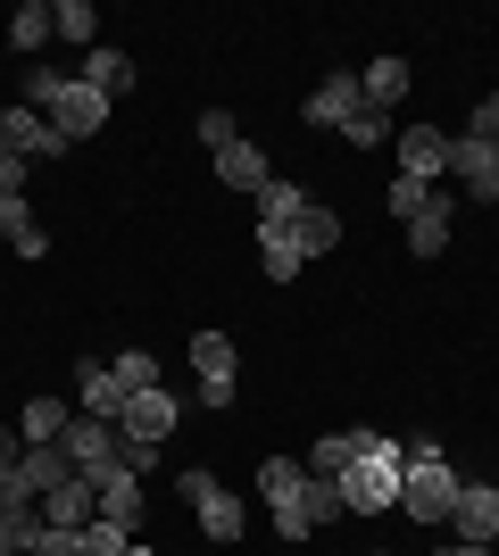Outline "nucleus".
Instances as JSON below:
<instances>
[{
    "mask_svg": "<svg viewBox=\"0 0 499 556\" xmlns=\"http://www.w3.org/2000/svg\"><path fill=\"white\" fill-rule=\"evenodd\" d=\"M25 109H42L50 125H59V141H92L100 125H109V100H100L84 75H50V67L25 75Z\"/></svg>",
    "mask_w": 499,
    "mask_h": 556,
    "instance_id": "obj_1",
    "label": "nucleus"
},
{
    "mask_svg": "<svg viewBox=\"0 0 499 556\" xmlns=\"http://www.w3.org/2000/svg\"><path fill=\"white\" fill-rule=\"evenodd\" d=\"M450 507H458V473H450V457H441V441H408L400 448V515L450 523Z\"/></svg>",
    "mask_w": 499,
    "mask_h": 556,
    "instance_id": "obj_2",
    "label": "nucleus"
},
{
    "mask_svg": "<svg viewBox=\"0 0 499 556\" xmlns=\"http://www.w3.org/2000/svg\"><path fill=\"white\" fill-rule=\"evenodd\" d=\"M333 482H341V507H350V515L400 507V441H391V432H366V448H358Z\"/></svg>",
    "mask_w": 499,
    "mask_h": 556,
    "instance_id": "obj_3",
    "label": "nucleus"
},
{
    "mask_svg": "<svg viewBox=\"0 0 499 556\" xmlns=\"http://www.w3.org/2000/svg\"><path fill=\"white\" fill-rule=\"evenodd\" d=\"M309 490H316V473H309L300 457H266V465H259V498H266V515H275V532H284L291 548H309V540H316Z\"/></svg>",
    "mask_w": 499,
    "mask_h": 556,
    "instance_id": "obj_4",
    "label": "nucleus"
},
{
    "mask_svg": "<svg viewBox=\"0 0 499 556\" xmlns=\"http://www.w3.org/2000/svg\"><path fill=\"white\" fill-rule=\"evenodd\" d=\"M175 490L191 498V515H200V532H209L216 548H234V540H241V523H250V515H241V498L216 482L209 465H184V482H175Z\"/></svg>",
    "mask_w": 499,
    "mask_h": 556,
    "instance_id": "obj_5",
    "label": "nucleus"
},
{
    "mask_svg": "<svg viewBox=\"0 0 499 556\" xmlns=\"http://www.w3.org/2000/svg\"><path fill=\"white\" fill-rule=\"evenodd\" d=\"M234 341H225V332H191V374H200V407H216V416H225V407H234Z\"/></svg>",
    "mask_w": 499,
    "mask_h": 556,
    "instance_id": "obj_6",
    "label": "nucleus"
},
{
    "mask_svg": "<svg viewBox=\"0 0 499 556\" xmlns=\"http://www.w3.org/2000/svg\"><path fill=\"white\" fill-rule=\"evenodd\" d=\"M0 150L34 166V159H59L67 141H59V125H50L42 109H25V100H9V109H0Z\"/></svg>",
    "mask_w": 499,
    "mask_h": 556,
    "instance_id": "obj_7",
    "label": "nucleus"
},
{
    "mask_svg": "<svg viewBox=\"0 0 499 556\" xmlns=\"http://www.w3.org/2000/svg\"><path fill=\"white\" fill-rule=\"evenodd\" d=\"M450 175H458V191H466V200H499V141L466 125V134L450 141Z\"/></svg>",
    "mask_w": 499,
    "mask_h": 556,
    "instance_id": "obj_8",
    "label": "nucleus"
},
{
    "mask_svg": "<svg viewBox=\"0 0 499 556\" xmlns=\"http://www.w3.org/2000/svg\"><path fill=\"white\" fill-rule=\"evenodd\" d=\"M175 424H184V407H175V391H166V382H159V391H134V399L117 407V432H125V441H150V448H159Z\"/></svg>",
    "mask_w": 499,
    "mask_h": 556,
    "instance_id": "obj_9",
    "label": "nucleus"
},
{
    "mask_svg": "<svg viewBox=\"0 0 499 556\" xmlns=\"http://www.w3.org/2000/svg\"><path fill=\"white\" fill-rule=\"evenodd\" d=\"M458 540H475V548H491L499 540V482H458V507H450Z\"/></svg>",
    "mask_w": 499,
    "mask_h": 556,
    "instance_id": "obj_10",
    "label": "nucleus"
},
{
    "mask_svg": "<svg viewBox=\"0 0 499 556\" xmlns=\"http://www.w3.org/2000/svg\"><path fill=\"white\" fill-rule=\"evenodd\" d=\"M84 482H92V498H100V515H109V523H125V532L142 523V473H125V465H100V473H84Z\"/></svg>",
    "mask_w": 499,
    "mask_h": 556,
    "instance_id": "obj_11",
    "label": "nucleus"
},
{
    "mask_svg": "<svg viewBox=\"0 0 499 556\" xmlns=\"http://www.w3.org/2000/svg\"><path fill=\"white\" fill-rule=\"evenodd\" d=\"M400 175L441 184V175H450V134H441V125H408L400 134Z\"/></svg>",
    "mask_w": 499,
    "mask_h": 556,
    "instance_id": "obj_12",
    "label": "nucleus"
},
{
    "mask_svg": "<svg viewBox=\"0 0 499 556\" xmlns=\"http://www.w3.org/2000/svg\"><path fill=\"white\" fill-rule=\"evenodd\" d=\"M259 241H291V250H300V266H309V257H325L333 241H341V216H333V208H316V200H309V208L291 216L284 232H259Z\"/></svg>",
    "mask_w": 499,
    "mask_h": 556,
    "instance_id": "obj_13",
    "label": "nucleus"
},
{
    "mask_svg": "<svg viewBox=\"0 0 499 556\" xmlns=\"http://www.w3.org/2000/svg\"><path fill=\"white\" fill-rule=\"evenodd\" d=\"M34 507H42V523H59V532H84V523H92V515H100V498H92V482H84V473H75V482L42 490V498H34Z\"/></svg>",
    "mask_w": 499,
    "mask_h": 556,
    "instance_id": "obj_14",
    "label": "nucleus"
},
{
    "mask_svg": "<svg viewBox=\"0 0 499 556\" xmlns=\"http://www.w3.org/2000/svg\"><path fill=\"white\" fill-rule=\"evenodd\" d=\"M216 175H225L234 191H250V200H259V191L275 184V166H266V150H259V141H225V150H216Z\"/></svg>",
    "mask_w": 499,
    "mask_h": 556,
    "instance_id": "obj_15",
    "label": "nucleus"
},
{
    "mask_svg": "<svg viewBox=\"0 0 499 556\" xmlns=\"http://www.w3.org/2000/svg\"><path fill=\"white\" fill-rule=\"evenodd\" d=\"M366 109V92H358V75H325L309 92V125H350V116Z\"/></svg>",
    "mask_w": 499,
    "mask_h": 556,
    "instance_id": "obj_16",
    "label": "nucleus"
},
{
    "mask_svg": "<svg viewBox=\"0 0 499 556\" xmlns=\"http://www.w3.org/2000/svg\"><path fill=\"white\" fill-rule=\"evenodd\" d=\"M358 92H366V109H383V116H391V109L408 100V59H400V50H383L375 67L358 75Z\"/></svg>",
    "mask_w": 499,
    "mask_h": 556,
    "instance_id": "obj_17",
    "label": "nucleus"
},
{
    "mask_svg": "<svg viewBox=\"0 0 499 556\" xmlns=\"http://www.w3.org/2000/svg\"><path fill=\"white\" fill-rule=\"evenodd\" d=\"M17 482L34 490V498H42V490L75 482V457H67V448H59V441H50V448H25V457H17Z\"/></svg>",
    "mask_w": 499,
    "mask_h": 556,
    "instance_id": "obj_18",
    "label": "nucleus"
},
{
    "mask_svg": "<svg viewBox=\"0 0 499 556\" xmlns=\"http://www.w3.org/2000/svg\"><path fill=\"white\" fill-rule=\"evenodd\" d=\"M84 84H92L100 100H117V92H134V59H125V50H84Z\"/></svg>",
    "mask_w": 499,
    "mask_h": 556,
    "instance_id": "obj_19",
    "label": "nucleus"
},
{
    "mask_svg": "<svg viewBox=\"0 0 499 556\" xmlns=\"http://www.w3.org/2000/svg\"><path fill=\"white\" fill-rule=\"evenodd\" d=\"M450 225H458L450 191H433V208L416 216V225H408V250H416V257H441V250H450Z\"/></svg>",
    "mask_w": 499,
    "mask_h": 556,
    "instance_id": "obj_20",
    "label": "nucleus"
},
{
    "mask_svg": "<svg viewBox=\"0 0 499 556\" xmlns=\"http://www.w3.org/2000/svg\"><path fill=\"white\" fill-rule=\"evenodd\" d=\"M75 399H84V416H100V424H117V407H125V391H117V374H109V366L75 374Z\"/></svg>",
    "mask_w": 499,
    "mask_h": 556,
    "instance_id": "obj_21",
    "label": "nucleus"
},
{
    "mask_svg": "<svg viewBox=\"0 0 499 556\" xmlns=\"http://www.w3.org/2000/svg\"><path fill=\"white\" fill-rule=\"evenodd\" d=\"M67 407H59V399H25V416H17V441L25 448H50V441H59V432H67Z\"/></svg>",
    "mask_w": 499,
    "mask_h": 556,
    "instance_id": "obj_22",
    "label": "nucleus"
},
{
    "mask_svg": "<svg viewBox=\"0 0 499 556\" xmlns=\"http://www.w3.org/2000/svg\"><path fill=\"white\" fill-rule=\"evenodd\" d=\"M300 208H309V191L275 175V184L259 191V232H284V225H291V216H300Z\"/></svg>",
    "mask_w": 499,
    "mask_h": 556,
    "instance_id": "obj_23",
    "label": "nucleus"
},
{
    "mask_svg": "<svg viewBox=\"0 0 499 556\" xmlns=\"http://www.w3.org/2000/svg\"><path fill=\"white\" fill-rule=\"evenodd\" d=\"M50 25H59V42L100 50V17H92V0H59V9H50Z\"/></svg>",
    "mask_w": 499,
    "mask_h": 556,
    "instance_id": "obj_24",
    "label": "nucleus"
},
{
    "mask_svg": "<svg viewBox=\"0 0 499 556\" xmlns=\"http://www.w3.org/2000/svg\"><path fill=\"white\" fill-rule=\"evenodd\" d=\"M433 191H441V184H416V175H391V184H383V208L400 216V225H416V216L433 208Z\"/></svg>",
    "mask_w": 499,
    "mask_h": 556,
    "instance_id": "obj_25",
    "label": "nucleus"
},
{
    "mask_svg": "<svg viewBox=\"0 0 499 556\" xmlns=\"http://www.w3.org/2000/svg\"><path fill=\"white\" fill-rule=\"evenodd\" d=\"M358 448H366V432H325V441H316V457H300V465H309V473H325V482H333V473H341V465H350Z\"/></svg>",
    "mask_w": 499,
    "mask_h": 556,
    "instance_id": "obj_26",
    "label": "nucleus"
},
{
    "mask_svg": "<svg viewBox=\"0 0 499 556\" xmlns=\"http://www.w3.org/2000/svg\"><path fill=\"white\" fill-rule=\"evenodd\" d=\"M109 374H117V391H125V399H134V391H159V357H150V349H125Z\"/></svg>",
    "mask_w": 499,
    "mask_h": 556,
    "instance_id": "obj_27",
    "label": "nucleus"
},
{
    "mask_svg": "<svg viewBox=\"0 0 499 556\" xmlns=\"http://www.w3.org/2000/svg\"><path fill=\"white\" fill-rule=\"evenodd\" d=\"M50 34H59V25H50V9H42V0H25L17 17H9V42H17V50H42Z\"/></svg>",
    "mask_w": 499,
    "mask_h": 556,
    "instance_id": "obj_28",
    "label": "nucleus"
},
{
    "mask_svg": "<svg viewBox=\"0 0 499 556\" xmlns=\"http://www.w3.org/2000/svg\"><path fill=\"white\" fill-rule=\"evenodd\" d=\"M134 548V532H125V523H109V515H92V523H84V556H125Z\"/></svg>",
    "mask_w": 499,
    "mask_h": 556,
    "instance_id": "obj_29",
    "label": "nucleus"
},
{
    "mask_svg": "<svg viewBox=\"0 0 499 556\" xmlns=\"http://www.w3.org/2000/svg\"><path fill=\"white\" fill-rule=\"evenodd\" d=\"M259 266H266V282H291L300 275V250L291 241H259Z\"/></svg>",
    "mask_w": 499,
    "mask_h": 556,
    "instance_id": "obj_30",
    "label": "nucleus"
},
{
    "mask_svg": "<svg viewBox=\"0 0 499 556\" xmlns=\"http://www.w3.org/2000/svg\"><path fill=\"white\" fill-rule=\"evenodd\" d=\"M200 141H209V150H225V141H241L234 109H200Z\"/></svg>",
    "mask_w": 499,
    "mask_h": 556,
    "instance_id": "obj_31",
    "label": "nucleus"
},
{
    "mask_svg": "<svg viewBox=\"0 0 499 556\" xmlns=\"http://www.w3.org/2000/svg\"><path fill=\"white\" fill-rule=\"evenodd\" d=\"M25 556H84V532H59V523H42V540Z\"/></svg>",
    "mask_w": 499,
    "mask_h": 556,
    "instance_id": "obj_32",
    "label": "nucleus"
},
{
    "mask_svg": "<svg viewBox=\"0 0 499 556\" xmlns=\"http://www.w3.org/2000/svg\"><path fill=\"white\" fill-rule=\"evenodd\" d=\"M309 515H316V523H333V515H350V507H341V482H325V473H316V490H309Z\"/></svg>",
    "mask_w": 499,
    "mask_h": 556,
    "instance_id": "obj_33",
    "label": "nucleus"
},
{
    "mask_svg": "<svg viewBox=\"0 0 499 556\" xmlns=\"http://www.w3.org/2000/svg\"><path fill=\"white\" fill-rule=\"evenodd\" d=\"M341 134H350V141H358V150H375V141H383V109H358V116H350V125H341Z\"/></svg>",
    "mask_w": 499,
    "mask_h": 556,
    "instance_id": "obj_34",
    "label": "nucleus"
},
{
    "mask_svg": "<svg viewBox=\"0 0 499 556\" xmlns=\"http://www.w3.org/2000/svg\"><path fill=\"white\" fill-rule=\"evenodd\" d=\"M0 232H9V250H17L25 232H34V216H25V200H0Z\"/></svg>",
    "mask_w": 499,
    "mask_h": 556,
    "instance_id": "obj_35",
    "label": "nucleus"
},
{
    "mask_svg": "<svg viewBox=\"0 0 499 556\" xmlns=\"http://www.w3.org/2000/svg\"><path fill=\"white\" fill-rule=\"evenodd\" d=\"M17 507H34V490H25L17 473H0V523H9V515H17Z\"/></svg>",
    "mask_w": 499,
    "mask_h": 556,
    "instance_id": "obj_36",
    "label": "nucleus"
},
{
    "mask_svg": "<svg viewBox=\"0 0 499 556\" xmlns=\"http://www.w3.org/2000/svg\"><path fill=\"white\" fill-rule=\"evenodd\" d=\"M0 200H25V159H9V150H0Z\"/></svg>",
    "mask_w": 499,
    "mask_h": 556,
    "instance_id": "obj_37",
    "label": "nucleus"
},
{
    "mask_svg": "<svg viewBox=\"0 0 499 556\" xmlns=\"http://www.w3.org/2000/svg\"><path fill=\"white\" fill-rule=\"evenodd\" d=\"M475 134H491V141H499V92H491V100L475 109Z\"/></svg>",
    "mask_w": 499,
    "mask_h": 556,
    "instance_id": "obj_38",
    "label": "nucleus"
},
{
    "mask_svg": "<svg viewBox=\"0 0 499 556\" xmlns=\"http://www.w3.org/2000/svg\"><path fill=\"white\" fill-rule=\"evenodd\" d=\"M441 556H491V548H475V540H458V548H441Z\"/></svg>",
    "mask_w": 499,
    "mask_h": 556,
    "instance_id": "obj_39",
    "label": "nucleus"
},
{
    "mask_svg": "<svg viewBox=\"0 0 499 556\" xmlns=\"http://www.w3.org/2000/svg\"><path fill=\"white\" fill-rule=\"evenodd\" d=\"M125 556H159V548H142V540H134V548H125Z\"/></svg>",
    "mask_w": 499,
    "mask_h": 556,
    "instance_id": "obj_40",
    "label": "nucleus"
},
{
    "mask_svg": "<svg viewBox=\"0 0 499 556\" xmlns=\"http://www.w3.org/2000/svg\"><path fill=\"white\" fill-rule=\"evenodd\" d=\"M366 556H391V548H366Z\"/></svg>",
    "mask_w": 499,
    "mask_h": 556,
    "instance_id": "obj_41",
    "label": "nucleus"
},
{
    "mask_svg": "<svg viewBox=\"0 0 499 556\" xmlns=\"http://www.w3.org/2000/svg\"><path fill=\"white\" fill-rule=\"evenodd\" d=\"M0 556H17V548H0Z\"/></svg>",
    "mask_w": 499,
    "mask_h": 556,
    "instance_id": "obj_42",
    "label": "nucleus"
}]
</instances>
